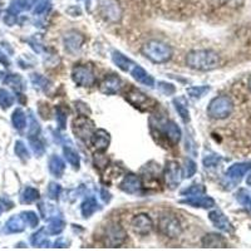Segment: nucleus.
<instances>
[{"mask_svg":"<svg viewBox=\"0 0 251 251\" xmlns=\"http://www.w3.org/2000/svg\"><path fill=\"white\" fill-rule=\"evenodd\" d=\"M142 53L153 63H166L172 58L174 50L169 44L151 40L142 47Z\"/></svg>","mask_w":251,"mask_h":251,"instance_id":"nucleus-2","label":"nucleus"},{"mask_svg":"<svg viewBox=\"0 0 251 251\" xmlns=\"http://www.w3.org/2000/svg\"><path fill=\"white\" fill-rule=\"evenodd\" d=\"M38 199H39V191H38L37 188L26 187L23 191V194H22L20 201L23 203H31L37 201Z\"/></svg>","mask_w":251,"mask_h":251,"instance_id":"nucleus-32","label":"nucleus"},{"mask_svg":"<svg viewBox=\"0 0 251 251\" xmlns=\"http://www.w3.org/2000/svg\"><path fill=\"white\" fill-rule=\"evenodd\" d=\"M197 171L196 163L192 160H186L185 163V177L186 178H190V177L194 176Z\"/></svg>","mask_w":251,"mask_h":251,"instance_id":"nucleus-45","label":"nucleus"},{"mask_svg":"<svg viewBox=\"0 0 251 251\" xmlns=\"http://www.w3.org/2000/svg\"><path fill=\"white\" fill-rule=\"evenodd\" d=\"M67 114H68V111L66 108H63V107H57V122L58 126H59L60 129H64L67 126Z\"/></svg>","mask_w":251,"mask_h":251,"instance_id":"nucleus-39","label":"nucleus"},{"mask_svg":"<svg viewBox=\"0 0 251 251\" xmlns=\"http://www.w3.org/2000/svg\"><path fill=\"white\" fill-rule=\"evenodd\" d=\"M125 98L127 100V102L131 103L134 108H138L141 111H151V109H153L157 106L153 100L149 98L145 93L133 88V87H131L127 91Z\"/></svg>","mask_w":251,"mask_h":251,"instance_id":"nucleus-4","label":"nucleus"},{"mask_svg":"<svg viewBox=\"0 0 251 251\" xmlns=\"http://www.w3.org/2000/svg\"><path fill=\"white\" fill-rule=\"evenodd\" d=\"M251 170V161L249 162H239L230 166L226 171V181L228 182V188L234 187L235 185L243 180L246 172Z\"/></svg>","mask_w":251,"mask_h":251,"instance_id":"nucleus-9","label":"nucleus"},{"mask_svg":"<svg viewBox=\"0 0 251 251\" xmlns=\"http://www.w3.org/2000/svg\"><path fill=\"white\" fill-rule=\"evenodd\" d=\"M30 145L31 149H33V151H34V153L37 156H42L44 153V146L39 140H33V138H30Z\"/></svg>","mask_w":251,"mask_h":251,"instance_id":"nucleus-46","label":"nucleus"},{"mask_svg":"<svg viewBox=\"0 0 251 251\" xmlns=\"http://www.w3.org/2000/svg\"><path fill=\"white\" fill-rule=\"evenodd\" d=\"M0 78H1V72H0Z\"/></svg>","mask_w":251,"mask_h":251,"instance_id":"nucleus-55","label":"nucleus"},{"mask_svg":"<svg viewBox=\"0 0 251 251\" xmlns=\"http://www.w3.org/2000/svg\"><path fill=\"white\" fill-rule=\"evenodd\" d=\"M0 63H1V64H4L5 67L10 66V60H9V58L6 57V55L4 54L1 50H0Z\"/></svg>","mask_w":251,"mask_h":251,"instance_id":"nucleus-51","label":"nucleus"},{"mask_svg":"<svg viewBox=\"0 0 251 251\" xmlns=\"http://www.w3.org/2000/svg\"><path fill=\"white\" fill-rule=\"evenodd\" d=\"M25 228V221L23 217L20 216H13L8 220V223L5 224V232L8 234H15V232H22Z\"/></svg>","mask_w":251,"mask_h":251,"instance_id":"nucleus-20","label":"nucleus"},{"mask_svg":"<svg viewBox=\"0 0 251 251\" xmlns=\"http://www.w3.org/2000/svg\"><path fill=\"white\" fill-rule=\"evenodd\" d=\"M4 83H5V84H8V86L12 87V88H14L15 91H20V89L24 88V82L19 75H6Z\"/></svg>","mask_w":251,"mask_h":251,"instance_id":"nucleus-33","label":"nucleus"},{"mask_svg":"<svg viewBox=\"0 0 251 251\" xmlns=\"http://www.w3.org/2000/svg\"><path fill=\"white\" fill-rule=\"evenodd\" d=\"M72 79L79 87H93L96 84V75L93 69L88 66H77L72 71Z\"/></svg>","mask_w":251,"mask_h":251,"instance_id":"nucleus-7","label":"nucleus"},{"mask_svg":"<svg viewBox=\"0 0 251 251\" xmlns=\"http://www.w3.org/2000/svg\"><path fill=\"white\" fill-rule=\"evenodd\" d=\"M122 88H123V83L122 80H121V78L113 75L106 77L102 82L100 83V91L102 92V93L107 94V96L120 93Z\"/></svg>","mask_w":251,"mask_h":251,"instance_id":"nucleus-13","label":"nucleus"},{"mask_svg":"<svg viewBox=\"0 0 251 251\" xmlns=\"http://www.w3.org/2000/svg\"><path fill=\"white\" fill-rule=\"evenodd\" d=\"M112 59L113 62L117 64V67L122 71L127 72L129 71V67L133 66V63H132L131 59H128L127 57H125L123 54H121L120 51H113V55H112Z\"/></svg>","mask_w":251,"mask_h":251,"instance_id":"nucleus-26","label":"nucleus"},{"mask_svg":"<svg viewBox=\"0 0 251 251\" xmlns=\"http://www.w3.org/2000/svg\"><path fill=\"white\" fill-rule=\"evenodd\" d=\"M12 122L17 129H19V131L24 129L26 126L25 113H24L22 109H15L14 113H13L12 116Z\"/></svg>","mask_w":251,"mask_h":251,"instance_id":"nucleus-31","label":"nucleus"},{"mask_svg":"<svg viewBox=\"0 0 251 251\" xmlns=\"http://www.w3.org/2000/svg\"><path fill=\"white\" fill-rule=\"evenodd\" d=\"M30 80L33 82V84H34L35 87H38V88L40 89H44V91H47V89L50 87V82H49L47 78H44L43 75H37V73L30 75Z\"/></svg>","mask_w":251,"mask_h":251,"instance_id":"nucleus-36","label":"nucleus"},{"mask_svg":"<svg viewBox=\"0 0 251 251\" xmlns=\"http://www.w3.org/2000/svg\"><path fill=\"white\" fill-rule=\"evenodd\" d=\"M111 142V136L104 129H97L94 131L91 137V143L97 151H106Z\"/></svg>","mask_w":251,"mask_h":251,"instance_id":"nucleus-14","label":"nucleus"},{"mask_svg":"<svg viewBox=\"0 0 251 251\" xmlns=\"http://www.w3.org/2000/svg\"><path fill=\"white\" fill-rule=\"evenodd\" d=\"M158 88H160V91L162 92V93L167 94V96H170V94H174L175 91H176L172 84H170V83H165V82L158 83Z\"/></svg>","mask_w":251,"mask_h":251,"instance_id":"nucleus-47","label":"nucleus"},{"mask_svg":"<svg viewBox=\"0 0 251 251\" xmlns=\"http://www.w3.org/2000/svg\"><path fill=\"white\" fill-rule=\"evenodd\" d=\"M35 1L37 0H12L9 10L14 14H18L20 12H24V10H29L31 6L34 5Z\"/></svg>","mask_w":251,"mask_h":251,"instance_id":"nucleus-24","label":"nucleus"},{"mask_svg":"<svg viewBox=\"0 0 251 251\" xmlns=\"http://www.w3.org/2000/svg\"><path fill=\"white\" fill-rule=\"evenodd\" d=\"M4 22H5L6 25H14V24L17 23V14H14V13H12L10 10H8L5 17H4Z\"/></svg>","mask_w":251,"mask_h":251,"instance_id":"nucleus-49","label":"nucleus"},{"mask_svg":"<svg viewBox=\"0 0 251 251\" xmlns=\"http://www.w3.org/2000/svg\"><path fill=\"white\" fill-rule=\"evenodd\" d=\"M163 132L169 137V140L172 143H178V141L181 140V129L180 127L176 125L172 121H167L163 125Z\"/></svg>","mask_w":251,"mask_h":251,"instance_id":"nucleus-19","label":"nucleus"},{"mask_svg":"<svg viewBox=\"0 0 251 251\" xmlns=\"http://www.w3.org/2000/svg\"><path fill=\"white\" fill-rule=\"evenodd\" d=\"M186 63L190 68L207 72L219 67L220 57L211 49H200L190 51L186 57Z\"/></svg>","mask_w":251,"mask_h":251,"instance_id":"nucleus-1","label":"nucleus"},{"mask_svg":"<svg viewBox=\"0 0 251 251\" xmlns=\"http://www.w3.org/2000/svg\"><path fill=\"white\" fill-rule=\"evenodd\" d=\"M127 239L125 228L118 224H111L106 227L104 232V244L109 248H118L122 245Z\"/></svg>","mask_w":251,"mask_h":251,"instance_id":"nucleus-8","label":"nucleus"},{"mask_svg":"<svg viewBox=\"0 0 251 251\" xmlns=\"http://www.w3.org/2000/svg\"><path fill=\"white\" fill-rule=\"evenodd\" d=\"M182 203H186V205L194 206V207H202V208H210L215 206L214 199L208 196H192L190 199H186V200L181 201Z\"/></svg>","mask_w":251,"mask_h":251,"instance_id":"nucleus-18","label":"nucleus"},{"mask_svg":"<svg viewBox=\"0 0 251 251\" xmlns=\"http://www.w3.org/2000/svg\"><path fill=\"white\" fill-rule=\"evenodd\" d=\"M208 219L216 226L219 230L221 231H225V232H232V225L231 223L228 221L227 217L223 214V212L220 211V210H215V211H211L208 214Z\"/></svg>","mask_w":251,"mask_h":251,"instance_id":"nucleus-16","label":"nucleus"},{"mask_svg":"<svg viewBox=\"0 0 251 251\" xmlns=\"http://www.w3.org/2000/svg\"><path fill=\"white\" fill-rule=\"evenodd\" d=\"M102 195H103L102 199H103V200H104V201H106V202H108V201L111 200V195H109L108 192L104 191V190H103V191H102Z\"/></svg>","mask_w":251,"mask_h":251,"instance_id":"nucleus-52","label":"nucleus"},{"mask_svg":"<svg viewBox=\"0 0 251 251\" xmlns=\"http://www.w3.org/2000/svg\"><path fill=\"white\" fill-rule=\"evenodd\" d=\"M174 104L176 107V111L180 114L181 120L185 123L190 122V112H188L187 106H186V102L183 98H176L174 100Z\"/></svg>","mask_w":251,"mask_h":251,"instance_id":"nucleus-27","label":"nucleus"},{"mask_svg":"<svg viewBox=\"0 0 251 251\" xmlns=\"http://www.w3.org/2000/svg\"><path fill=\"white\" fill-rule=\"evenodd\" d=\"M64 226H66V224H64L63 220L60 219L51 220L50 224H49L48 226V232L50 235H59L60 232L64 230Z\"/></svg>","mask_w":251,"mask_h":251,"instance_id":"nucleus-37","label":"nucleus"},{"mask_svg":"<svg viewBox=\"0 0 251 251\" xmlns=\"http://www.w3.org/2000/svg\"><path fill=\"white\" fill-rule=\"evenodd\" d=\"M132 75L137 82L142 83L145 86L153 87L154 86V79L152 78V75H150L142 67L136 66L133 69H132Z\"/></svg>","mask_w":251,"mask_h":251,"instance_id":"nucleus-21","label":"nucleus"},{"mask_svg":"<svg viewBox=\"0 0 251 251\" xmlns=\"http://www.w3.org/2000/svg\"><path fill=\"white\" fill-rule=\"evenodd\" d=\"M60 191H62V187H60L59 183L55 182H50L48 186V196L53 200H57L58 197H59Z\"/></svg>","mask_w":251,"mask_h":251,"instance_id":"nucleus-44","label":"nucleus"},{"mask_svg":"<svg viewBox=\"0 0 251 251\" xmlns=\"http://www.w3.org/2000/svg\"><path fill=\"white\" fill-rule=\"evenodd\" d=\"M120 187L122 191L127 192V194H137L142 188V182H141V178L137 175L128 174L125 176Z\"/></svg>","mask_w":251,"mask_h":251,"instance_id":"nucleus-15","label":"nucleus"},{"mask_svg":"<svg viewBox=\"0 0 251 251\" xmlns=\"http://www.w3.org/2000/svg\"><path fill=\"white\" fill-rule=\"evenodd\" d=\"M234 111V103L227 96H219L210 102L207 114L214 120H225Z\"/></svg>","mask_w":251,"mask_h":251,"instance_id":"nucleus-3","label":"nucleus"},{"mask_svg":"<svg viewBox=\"0 0 251 251\" xmlns=\"http://www.w3.org/2000/svg\"><path fill=\"white\" fill-rule=\"evenodd\" d=\"M29 120H30V127H29V132H28L29 137L30 138L37 137L40 132L39 123H38V121L35 120V117L33 116V113H30V116H29Z\"/></svg>","mask_w":251,"mask_h":251,"instance_id":"nucleus-41","label":"nucleus"},{"mask_svg":"<svg viewBox=\"0 0 251 251\" xmlns=\"http://www.w3.org/2000/svg\"><path fill=\"white\" fill-rule=\"evenodd\" d=\"M236 200L239 201L240 205H243L244 207L251 212V191L246 190V188H241L236 194Z\"/></svg>","mask_w":251,"mask_h":251,"instance_id":"nucleus-30","label":"nucleus"},{"mask_svg":"<svg viewBox=\"0 0 251 251\" xmlns=\"http://www.w3.org/2000/svg\"><path fill=\"white\" fill-rule=\"evenodd\" d=\"M83 42H84V37H83L80 33L75 30L68 31L66 35H64V46L72 53H75L80 49Z\"/></svg>","mask_w":251,"mask_h":251,"instance_id":"nucleus-17","label":"nucleus"},{"mask_svg":"<svg viewBox=\"0 0 251 251\" xmlns=\"http://www.w3.org/2000/svg\"><path fill=\"white\" fill-rule=\"evenodd\" d=\"M63 153H64V157L67 158V161H68V162L73 166V169L75 170L79 169L80 158L75 150L71 149V147H68V146H67V147H64V149H63Z\"/></svg>","mask_w":251,"mask_h":251,"instance_id":"nucleus-29","label":"nucleus"},{"mask_svg":"<svg viewBox=\"0 0 251 251\" xmlns=\"http://www.w3.org/2000/svg\"><path fill=\"white\" fill-rule=\"evenodd\" d=\"M181 169L180 165L176 161H169L166 163L165 169V180L170 188H176L181 182Z\"/></svg>","mask_w":251,"mask_h":251,"instance_id":"nucleus-12","label":"nucleus"},{"mask_svg":"<svg viewBox=\"0 0 251 251\" xmlns=\"http://www.w3.org/2000/svg\"><path fill=\"white\" fill-rule=\"evenodd\" d=\"M13 103H14V97L12 96V93L6 89L0 88V107L6 109L13 106Z\"/></svg>","mask_w":251,"mask_h":251,"instance_id":"nucleus-34","label":"nucleus"},{"mask_svg":"<svg viewBox=\"0 0 251 251\" xmlns=\"http://www.w3.org/2000/svg\"><path fill=\"white\" fill-rule=\"evenodd\" d=\"M100 14L111 23H117L122 17V9L116 0H100Z\"/></svg>","mask_w":251,"mask_h":251,"instance_id":"nucleus-10","label":"nucleus"},{"mask_svg":"<svg viewBox=\"0 0 251 251\" xmlns=\"http://www.w3.org/2000/svg\"><path fill=\"white\" fill-rule=\"evenodd\" d=\"M97 208H98V203L97 201H96V199H93V197L87 199V200L82 203V206H80L82 215L84 217H89L91 215H93L94 212L97 211Z\"/></svg>","mask_w":251,"mask_h":251,"instance_id":"nucleus-28","label":"nucleus"},{"mask_svg":"<svg viewBox=\"0 0 251 251\" xmlns=\"http://www.w3.org/2000/svg\"><path fill=\"white\" fill-rule=\"evenodd\" d=\"M202 245L205 248H226V241L221 235L208 234L202 239Z\"/></svg>","mask_w":251,"mask_h":251,"instance_id":"nucleus-22","label":"nucleus"},{"mask_svg":"<svg viewBox=\"0 0 251 251\" xmlns=\"http://www.w3.org/2000/svg\"><path fill=\"white\" fill-rule=\"evenodd\" d=\"M203 192H205V187L202 185H192L191 187L183 190L181 194L187 195V196H196V195H201Z\"/></svg>","mask_w":251,"mask_h":251,"instance_id":"nucleus-43","label":"nucleus"},{"mask_svg":"<svg viewBox=\"0 0 251 251\" xmlns=\"http://www.w3.org/2000/svg\"><path fill=\"white\" fill-rule=\"evenodd\" d=\"M49 170L55 177H62L66 170V163L59 156H51L49 160Z\"/></svg>","mask_w":251,"mask_h":251,"instance_id":"nucleus-23","label":"nucleus"},{"mask_svg":"<svg viewBox=\"0 0 251 251\" xmlns=\"http://www.w3.org/2000/svg\"><path fill=\"white\" fill-rule=\"evenodd\" d=\"M44 231H46L44 228H40L39 231L31 235L30 237L31 245L37 246V248H48V246L50 245L48 239H47V235L44 234Z\"/></svg>","mask_w":251,"mask_h":251,"instance_id":"nucleus-25","label":"nucleus"},{"mask_svg":"<svg viewBox=\"0 0 251 251\" xmlns=\"http://www.w3.org/2000/svg\"><path fill=\"white\" fill-rule=\"evenodd\" d=\"M158 228L165 236L171 237V239H176L182 232V227L176 216L174 215H162L160 217V223H158Z\"/></svg>","mask_w":251,"mask_h":251,"instance_id":"nucleus-6","label":"nucleus"},{"mask_svg":"<svg viewBox=\"0 0 251 251\" xmlns=\"http://www.w3.org/2000/svg\"><path fill=\"white\" fill-rule=\"evenodd\" d=\"M15 153L23 161H26L29 158V151L22 141H17V143H15Z\"/></svg>","mask_w":251,"mask_h":251,"instance_id":"nucleus-40","label":"nucleus"},{"mask_svg":"<svg viewBox=\"0 0 251 251\" xmlns=\"http://www.w3.org/2000/svg\"><path fill=\"white\" fill-rule=\"evenodd\" d=\"M48 5H49V3H48V1H47V0H43V1H40V3L38 4L37 6H35L34 13H35V14H42V13H43L44 10H46V9L48 8Z\"/></svg>","mask_w":251,"mask_h":251,"instance_id":"nucleus-50","label":"nucleus"},{"mask_svg":"<svg viewBox=\"0 0 251 251\" xmlns=\"http://www.w3.org/2000/svg\"><path fill=\"white\" fill-rule=\"evenodd\" d=\"M210 91V87L203 86V87H192V88L187 89L188 96H191L194 98H200L202 96H205L207 92Z\"/></svg>","mask_w":251,"mask_h":251,"instance_id":"nucleus-42","label":"nucleus"},{"mask_svg":"<svg viewBox=\"0 0 251 251\" xmlns=\"http://www.w3.org/2000/svg\"><path fill=\"white\" fill-rule=\"evenodd\" d=\"M20 216L23 217L26 225H29L30 227H37L38 224H39V219H38L37 214L33 211H24L20 214Z\"/></svg>","mask_w":251,"mask_h":251,"instance_id":"nucleus-38","label":"nucleus"},{"mask_svg":"<svg viewBox=\"0 0 251 251\" xmlns=\"http://www.w3.org/2000/svg\"><path fill=\"white\" fill-rule=\"evenodd\" d=\"M72 129H73L75 137L82 141L91 140L92 134L96 131L93 121L89 120L87 116H78L77 118H75L72 123Z\"/></svg>","mask_w":251,"mask_h":251,"instance_id":"nucleus-5","label":"nucleus"},{"mask_svg":"<svg viewBox=\"0 0 251 251\" xmlns=\"http://www.w3.org/2000/svg\"><path fill=\"white\" fill-rule=\"evenodd\" d=\"M103 152H104V151H97L93 156L94 165H96V167H97L98 170L106 169L107 166L109 165L108 156H106V154L103 153Z\"/></svg>","mask_w":251,"mask_h":251,"instance_id":"nucleus-35","label":"nucleus"},{"mask_svg":"<svg viewBox=\"0 0 251 251\" xmlns=\"http://www.w3.org/2000/svg\"><path fill=\"white\" fill-rule=\"evenodd\" d=\"M249 87H250V89H251V77H250V79H249Z\"/></svg>","mask_w":251,"mask_h":251,"instance_id":"nucleus-53","label":"nucleus"},{"mask_svg":"<svg viewBox=\"0 0 251 251\" xmlns=\"http://www.w3.org/2000/svg\"><path fill=\"white\" fill-rule=\"evenodd\" d=\"M220 162V157L217 156H207L203 158V165L206 167H215V166L219 165Z\"/></svg>","mask_w":251,"mask_h":251,"instance_id":"nucleus-48","label":"nucleus"},{"mask_svg":"<svg viewBox=\"0 0 251 251\" xmlns=\"http://www.w3.org/2000/svg\"><path fill=\"white\" fill-rule=\"evenodd\" d=\"M1 212H3V208H1V206H0V215H1Z\"/></svg>","mask_w":251,"mask_h":251,"instance_id":"nucleus-54","label":"nucleus"},{"mask_svg":"<svg viewBox=\"0 0 251 251\" xmlns=\"http://www.w3.org/2000/svg\"><path fill=\"white\" fill-rule=\"evenodd\" d=\"M131 227L136 234L149 235L153 228V221L147 214H140L132 219Z\"/></svg>","mask_w":251,"mask_h":251,"instance_id":"nucleus-11","label":"nucleus"}]
</instances>
